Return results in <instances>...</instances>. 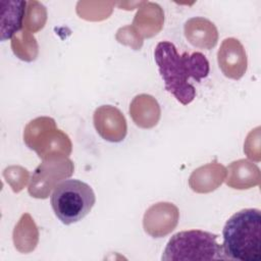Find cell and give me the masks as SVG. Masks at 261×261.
Here are the masks:
<instances>
[{"instance_id":"1","label":"cell","mask_w":261,"mask_h":261,"mask_svg":"<svg viewBox=\"0 0 261 261\" xmlns=\"http://www.w3.org/2000/svg\"><path fill=\"white\" fill-rule=\"evenodd\" d=\"M155 62L164 81L165 90L182 105L196 97V89L190 79L200 83L209 73V62L201 52L179 54L176 47L167 41L159 42L154 51Z\"/></svg>"},{"instance_id":"2","label":"cell","mask_w":261,"mask_h":261,"mask_svg":"<svg viewBox=\"0 0 261 261\" xmlns=\"http://www.w3.org/2000/svg\"><path fill=\"white\" fill-rule=\"evenodd\" d=\"M222 248L228 260H261V212L256 208L232 214L222 229Z\"/></svg>"},{"instance_id":"3","label":"cell","mask_w":261,"mask_h":261,"mask_svg":"<svg viewBox=\"0 0 261 261\" xmlns=\"http://www.w3.org/2000/svg\"><path fill=\"white\" fill-rule=\"evenodd\" d=\"M217 238V234L200 229L176 232L168 241L161 259L162 261L228 260Z\"/></svg>"},{"instance_id":"4","label":"cell","mask_w":261,"mask_h":261,"mask_svg":"<svg viewBox=\"0 0 261 261\" xmlns=\"http://www.w3.org/2000/svg\"><path fill=\"white\" fill-rule=\"evenodd\" d=\"M96 202L93 189L80 179H65L59 182L50 198L56 217L63 224H71L87 216Z\"/></svg>"},{"instance_id":"5","label":"cell","mask_w":261,"mask_h":261,"mask_svg":"<svg viewBox=\"0 0 261 261\" xmlns=\"http://www.w3.org/2000/svg\"><path fill=\"white\" fill-rule=\"evenodd\" d=\"M23 141L43 160L67 157L71 153L68 136L56 127L55 120L51 117H37L30 121L24 127Z\"/></svg>"},{"instance_id":"6","label":"cell","mask_w":261,"mask_h":261,"mask_svg":"<svg viewBox=\"0 0 261 261\" xmlns=\"http://www.w3.org/2000/svg\"><path fill=\"white\" fill-rule=\"evenodd\" d=\"M73 163L66 157L44 160L32 174L29 194L38 199H46L58 182L73 173Z\"/></svg>"},{"instance_id":"7","label":"cell","mask_w":261,"mask_h":261,"mask_svg":"<svg viewBox=\"0 0 261 261\" xmlns=\"http://www.w3.org/2000/svg\"><path fill=\"white\" fill-rule=\"evenodd\" d=\"M178 217V209L172 203L160 202L154 204L144 215V229L153 238L165 237L175 228Z\"/></svg>"},{"instance_id":"8","label":"cell","mask_w":261,"mask_h":261,"mask_svg":"<svg viewBox=\"0 0 261 261\" xmlns=\"http://www.w3.org/2000/svg\"><path fill=\"white\" fill-rule=\"evenodd\" d=\"M94 125L97 133L106 141L120 142L126 135V121L116 107L103 105L94 112Z\"/></svg>"},{"instance_id":"9","label":"cell","mask_w":261,"mask_h":261,"mask_svg":"<svg viewBox=\"0 0 261 261\" xmlns=\"http://www.w3.org/2000/svg\"><path fill=\"white\" fill-rule=\"evenodd\" d=\"M218 64L223 74L240 80L247 70V55L243 45L234 38L225 39L217 53Z\"/></svg>"},{"instance_id":"10","label":"cell","mask_w":261,"mask_h":261,"mask_svg":"<svg viewBox=\"0 0 261 261\" xmlns=\"http://www.w3.org/2000/svg\"><path fill=\"white\" fill-rule=\"evenodd\" d=\"M185 36L195 47L210 50L217 44L218 33L213 22L203 17H193L185 23Z\"/></svg>"},{"instance_id":"11","label":"cell","mask_w":261,"mask_h":261,"mask_svg":"<svg viewBox=\"0 0 261 261\" xmlns=\"http://www.w3.org/2000/svg\"><path fill=\"white\" fill-rule=\"evenodd\" d=\"M1 4V41L12 39L16 35L24 21L28 2L25 1H4Z\"/></svg>"},{"instance_id":"12","label":"cell","mask_w":261,"mask_h":261,"mask_svg":"<svg viewBox=\"0 0 261 261\" xmlns=\"http://www.w3.org/2000/svg\"><path fill=\"white\" fill-rule=\"evenodd\" d=\"M129 114L138 126L150 128L156 125L160 118V107L154 97L142 94L132 101Z\"/></svg>"},{"instance_id":"13","label":"cell","mask_w":261,"mask_h":261,"mask_svg":"<svg viewBox=\"0 0 261 261\" xmlns=\"http://www.w3.org/2000/svg\"><path fill=\"white\" fill-rule=\"evenodd\" d=\"M226 175L225 167L219 163H209L193 171L189 185L197 193L214 191L223 181Z\"/></svg>"},{"instance_id":"14","label":"cell","mask_w":261,"mask_h":261,"mask_svg":"<svg viewBox=\"0 0 261 261\" xmlns=\"http://www.w3.org/2000/svg\"><path fill=\"white\" fill-rule=\"evenodd\" d=\"M226 185L232 189H250L259 184V168L248 160L231 162L228 167Z\"/></svg>"},{"instance_id":"15","label":"cell","mask_w":261,"mask_h":261,"mask_svg":"<svg viewBox=\"0 0 261 261\" xmlns=\"http://www.w3.org/2000/svg\"><path fill=\"white\" fill-rule=\"evenodd\" d=\"M12 238L15 249L20 253H30L35 250L39 242V231L29 213L21 215L13 229Z\"/></svg>"},{"instance_id":"16","label":"cell","mask_w":261,"mask_h":261,"mask_svg":"<svg viewBox=\"0 0 261 261\" xmlns=\"http://www.w3.org/2000/svg\"><path fill=\"white\" fill-rule=\"evenodd\" d=\"M13 53L21 60L33 61L38 56V44L35 37L25 29L18 32L11 39Z\"/></svg>"},{"instance_id":"17","label":"cell","mask_w":261,"mask_h":261,"mask_svg":"<svg viewBox=\"0 0 261 261\" xmlns=\"http://www.w3.org/2000/svg\"><path fill=\"white\" fill-rule=\"evenodd\" d=\"M47 19V12L44 5L37 1H30L27 5L24 16V29L29 32H38L44 28Z\"/></svg>"},{"instance_id":"18","label":"cell","mask_w":261,"mask_h":261,"mask_svg":"<svg viewBox=\"0 0 261 261\" xmlns=\"http://www.w3.org/2000/svg\"><path fill=\"white\" fill-rule=\"evenodd\" d=\"M3 176L13 192L18 193L28 182L29 171L21 166H9L4 169Z\"/></svg>"}]
</instances>
